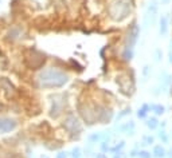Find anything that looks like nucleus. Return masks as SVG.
I'll return each instance as SVG.
<instances>
[{
    "label": "nucleus",
    "mask_w": 172,
    "mask_h": 158,
    "mask_svg": "<svg viewBox=\"0 0 172 158\" xmlns=\"http://www.w3.org/2000/svg\"><path fill=\"white\" fill-rule=\"evenodd\" d=\"M58 158H66V155H65V154H63V153H61V154H59V155H58Z\"/></svg>",
    "instance_id": "13"
},
{
    "label": "nucleus",
    "mask_w": 172,
    "mask_h": 158,
    "mask_svg": "<svg viewBox=\"0 0 172 158\" xmlns=\"http://www.w3.org/2000/svg\"><path fill=\"white\" fill-rule=\"evenodd\" d=\"M16 121L11 118H0V134H6L16 129Z\"/></svg>",
    "instance_id": "1"
},
{
    "label": "nucleus",
    "mask_w": 172,
    "mask_h": 158,
    "mask_svg": "<svg viewBox=\"0 0 172 158\" xmlns=\"http://www.w3.org/2000/svg\"><path fill=\"white\" fill-rule=\"evenodd\" d=\"M73 158H79V150L77 149V150H74L73 152V155H71Z\"/></svg>",
    "instance_id": "10"
},
{
    "label": "nucleus",
    "mask_w": 172,
    "mask_h": 158,
    "mask_svg": "<svg viewBox=\"0 0 172 158\" xmlns=\"http://www.w3.org/2000/svg\"><path fill=\"white\" fill-rule=\"evenodd\" d=\"M96 158H106V155L105 154H98Z\"/></svg>",
    "instance_id": "11"
},
{
    "label": "nucleus",
    "mask_w": 172,
    "mask_h": 158,
    "mask_svg": "<svg viewBox=\"0 0 172 158\" xmlns=\"http://www.w3.org/2000/svg\"><path fill=\"white\" fill-rule=\"evenodd\" d=\"M41 158H47V157H46V155H42V157H41Z\"/></svg>",
    "instance_id": "15"
},
{
    "label": "nucleus",
    "mask_w": 172,
    "mask_h": 158,
    "mask_svg": "<svg viewBox=\"0 0 172 158\" xmlns=\"http://www.w3.org/2000/svg\"><path fill=\"white\" fill-rule=\"evenodd\" d=\"M165 154H167V152H165V149H164L161 145H157V146H155V149H153V155L156 158H164L165 157Z\"/></svg>",
    "instance_id": "2"
},
{
    "label": "nucleus",
    "mask_w": 172,
    "mask_h": 158,
    "mask_svg": "<svg viewBox=\"0 0 172 158\" xmlns=\"http://www.w3.org/2000/svg\"><path fill=\"white\" fill-rule=\"evenodd\" d=\"M147 126H148L149 129H156V127H157L159 126V122H157V119H156V118H151V119L148 121V122H147Z\"/></svg>",
    "instance_id": "5"
},
{
    "label": "nucleus",
    "mask_w": 172,
    "mask_h": 158,
    "mask_svg": "<svg viewBox=\"0 0 172 158\" xmlns=\"http://www.w3.org/2000/svg\"><path fill=\"white\" fill-rule=\"evenodd\" d=\"M168 32V22H167L165 16H161L160 18V35H165Z\"/></svg>",
    "instance_id": "3"
},
{
    "label": "nucleus",
    "mask_w": 172,
    "mask_h": 158,
    "mask_svg": "<svg viewBox=\"0 0 172 158\" xmlns=\"http://www.w3.org/2000/svg\"><path fill=\"white\" fill-rule=\"evenodd\" d=\"M159 137H160L161 139L164 141V142H168V137H167L165 131H160V133H159Z\"/></svg>",
    "instance_id": "8"
},
{
    "label": "nucleus",
    "mask_w": 172,
    "mask_h": 158,
    "mask_svg": "<svg viewBox=\"0 0 172 158\" xmlns=\"http://www.w3.org/2000/svg\"><path fill=\"white\" fill-rule=\"evenodd\" d=\"M169 63H172V51H169Z\"/></svg>",
    "instance_id": "12"
},
{
    "label": "nucleus",
    "mask_w": 172,
    "mask_h": 158,
    "mask_svg": "<svg viewBox=\"0 0 172 158\" xmlns=\"http://www.w3.org/2000/svg\"><path fill=\"white\" fill-rule=\"evenodd\" d=\"M152 110H153L157 115H161V114H164V110H165V108H164V106H161V105H153L152 106Z\"/></svg>",
    "instance_id": "4"
},
{
    "label": "nucleus",
    "mask_w": 172,
    "mask_h": 158,
    "mask_svg": "<svg viewBox=\"0 0 172 158\" xmlns=\"http://www.w3.org/2000/svg\"><path fill=\"white\" fill-rule=\"evenodd\" d=\"M152 155L148 152H140V158H151Z\"/></svg>",
    "instance_id": "9"
},
{
    "label": "nucleus",
    "mask_w": 172,
    "mask_h": 158,
    "mask_svg": "<svg viewBox=\"0 0 172 158\" xmlns=\"http://www.w3.org/2000/svg\"><path fill=\"white\" fill-rule=\"evenodd\" d=\"M168 1H169V0H161V3H163V4H167Z\"/></svg>",
    "instance_id": "14"
},
{
    "label": "nucleus",
    "mask_w": 172,
    "mask_h": 158,
    "mask_svg": "<svg viewBox=\"0 0 172 158\" xmlns=\"http://www.w3.org/2000/svg\"><path fill=\"white\" fill-rule=\"evenodd\" d=\"M161 58H163V52H161V50H159V48H157V50L155 51V60L160 62Z\"/></svg>",
    "instance_id": "6"
},
{
    "label": "nucleus",
    "mask_w": 172,
    "mask_h": 158,
    "mask_svg": "<svg viewBox=\"0 0 172 158\" xmlns=\"http://www.w3.org/2000/svg\"><path fill=\"white\" fill-rule=\"evenodd\" d=\"M145 110H148V106H144V107L141 108L140 111H139V117H140V118H144V117H145V114H147Z\"/></svg>",
    "instance_id": "7"
}]
</instances>
